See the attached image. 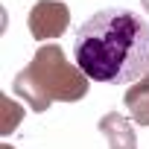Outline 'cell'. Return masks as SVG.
<instances>
[{"label": "cell", "mask_w": 149, "mask_h": 149, "mask_svg": "<svg viewBox=\"0 0 149 149\" xmlns=\"http://www.w3.org/2000/svg\"><path fill=\"white\" fill-rule=\"evenodd\" d=\"M126 108L137 126H149V73L126 91Z\"/></svg>", "instance_id": "5b68a950"}, {"label": "cell", "mask_w": 149, "mask_h": 149, "mask_svg": "<svg viewBox=\"0 0 149 149\" xmlns=\"http://www.w3.org/2000/svg\"><path fill=\"white\" fill-rule=\"evenodd\" d=\"M91 79L79 70V64H70L58 44H41L32 61L15 76L12 91L32 108L47 111L53 102H76L88 94Z\"/></svg>", "instance_id": "7a4b0ae2"}, {"label": "cell", "mask_w": 149, "mask_h": 149, "mask_svg": "<svg viewBox=\"0 0 149 149\" xmlns=\"http://www.w3.org/2000/svg\"><path fill=\"white\" fill-rule=\"evenodd\" d=\"M73 58L88 79L126 85L149 73V24L129 9H102L73 41Z\"/></svg>", "instance_id": "6da1fadb"}, {"label": "cell", "mask_w": 149, "mask_h": 149, "mask_svg": "<svg viewBox=\"0 0 149 149\" xmlns=\"http://www.w3.org/2000/svg\"><path fill=\"white\" fill-rule=\"evenodd\" d=\"M29 32L32 38L38 41H47V38H58L64 35L67 24H70V12L61 0H38V3L29 9Z\"/></svg>", "instance_id": "3957f363"}, {"label": "cell", "mask_w": 149, "mask_h": 149, "mask_svg": "<svg viewBox=\"0 0 149 149\" xmlns=\"http://www.w3.org/2000/svg\"><path fill=\"white\" fill-rule=\"evenodd\" d=\"M3 111H6V123H3V134H9V132H15V123H18V117H21V108L6 97L3 100Z\"/></svg>", "instance_id": "8992f818"}, {"label": "cell", "mask_w": 149, "mask_h": 149, "mask_svg": "<svg viewBox=\"0 0 149 149\" xmlns=\"http://www.w3.org/2000/svg\"><path fill=\"white\" fill-rule=\"evenodd\" d=\"M100 132L105 134L108 149H137V137H134L129 120L123 114H117V111H108L100 120Z\"/></svg>", "instance_id": "277c9868"}, {"label": "cell", "mask_w": 149, "mask_h": 149, "mask_svg": "<svg viewBox=\"0 0 149 149\" xmlns=\"http://www.w3.org/2000/svg\"><path fill=\"white\" fill-rule=\"evenodd\" d=\"M140 3H143V9H146V12H149V0H140Z\"/></svg>", "instance_id": "52a82bcc"}]
</instances>
